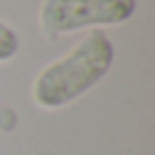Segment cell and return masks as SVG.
<instances>
[{"mask_svg":"<svg viewBox=\"0 0 155 155\" xmlns=\"http://www.w3.org/2000/svg\"><path fill=\"white\" fill-rule=\"evenodd\" d=\"M114 62V46L101 30L84 34L66 55L46 64L32 82V101L41 110H62L91 91Z\"/></svg>","mask_w":155,"mask_h":155,"instance_id":"cell-1","label":"cell"},{"mask_svg":"<svg viewBox=\"0 0 155 155\" xmlns=\"http://www.w3.org/2000/svg\"><path fill=\"white\" fill-rule=\"evenodd\" d=\"M137 12V0H44L39 28L46 39H59L78 30L121 25Z\"/></svg>","mask_w":155,"mask_h":155,"instance_id":"cell-2","label":"cell"},{"mask_svg":"<svg viewBox=\"0 0 155 155\" xmlns=\"http://www.w3.org/2000/svg\"><path fill=\"white\" fill-rule=\"evenodd\" d=\"M18 46H21V41H18L16 30L0 21V64L14 59L16 53H18Z\"/></svg>","mask_w":155,"mask_h":155,"instance_id":"cell-3","label":"cell"}]
</instances>
